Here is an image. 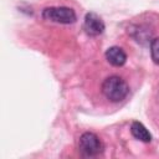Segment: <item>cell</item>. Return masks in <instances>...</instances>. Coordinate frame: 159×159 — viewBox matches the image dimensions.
I'll list each match as a JSON object with an SVG mask.
<instances>
[{"label": "cell", "instance_id": "cell-1", "mask_svg": "<svg viewBox=\"0 0 159 159\" xmlns=\"http://www.w3.org/2000/svg\"><path fill=\"white\" fill-rule=\"evenodd\" d=\"M102 93L108 101L117 103V102L123 101L128 96L129 86L122 77L109 76L102 83Z\"/></svg>", "mask_w": 159, "mask_h": 159}, {"label": "cell", "instance_id": "cell-2", "mask_svg": "<svg viewBox=\"0 0 159 159\" xmlns=\"http://www.w3.org/2000/svg\"><path fill=\"white\" fill-rule=\"evenodd\" d=\"M42 17L47 21L57 24H73L77 20V15L73 9L66 6H50L42 10Z\"/></svg>", "mask_w": 159, "mask_h": 159}, {"label": "cell", "instance_id": "cell-3", "mask_svg": "<svg viewBox=\"0 0 159 159\" xmlns=\"http://www.w3.org/2000/svg\"><path fill=\"white\" fill-rule=\"evenodd\" d=\"M78 148L84 157H96L103 152V143L97 134L86 132L80 137Z\"/></svg>", "mask_w": 159, "mask_h": 159}, {"label": "cell", "instance_id": "cell-4", "mask_svg": "<svg viewBox=\"0 0 159 159\" xmlns=\"http://www.w3.org/2000/svg\"><path fill=\"white\" fill-rule=\"evenodd\" d=\"M83 29H84V31L88 35H91V36H98V35L103 34V31L106 29V25H104L103 20L96 12H88L84 16Z\"/></svg>", "mask_w": 159, "mask_h": 159}, {"label": "cell", "instance_id": "cell-5", "mask_svg": "<svg viewBox=\"0 0 159 159\" xmlns=\"http://www.w3.org/2000/svg\"><path fill=\"white\" fill-rule=\"evenodd\" d=\"M107 61L114 67H122L127 62V53L119 46H112L106 51Z\"/></svg>", "mask_w": 159, "mask_h": 159}, {"label": "cell", "instance_id": "cell-6", "mask_svg": "<svg viewBox=\"0 0 159 159\" xmlns=\"http://www.w3.org/2000/svg\"><path fill=\"white\" fill-rule=\"evenodd\" d=\"M130 133L132 135L140 140V142H144V143H149L152 140V134L149 133V130L144 127V124H142L140 122H133L132 125H130Z\"/></svg>", "mask_w": 159, "mask_h": 159}, {"label": "cell", "instance_id": "cell-7", "mask_svg": "<svg viewBox=\"0 0 159 159\" xmlns=\"http://www.w3.org/2000/svg\"><path fill=\"white\" fill-rule=\"evenodd\" d=\"M150 55L152 60L159 65V37H155L150 41Z\"/></svg>", "mask_w": 159, "mask_h": 159}]
</instances>
